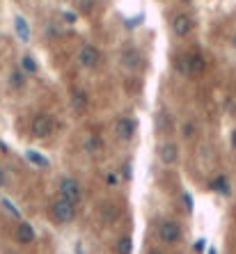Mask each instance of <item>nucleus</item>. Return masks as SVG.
I'll return each mask as SVG.
<instances>
[{"label":"nucleus","mask_w":236,"mask_h":254,"mask_svg":"<svg viewBox=\"0 0 236 254\" xmlns=\"http://www.w3.org/2000/svg\"><path fill=\"white\" fill-rule=\"evenodd\" d=\"M174 67L181 76H200L206 71V60H204L202 53H186V55H179Z\"/></svg>","instance_id":"nucleus-1"},{"label":"nucleus","mask_w":236,"mask_h":254,"mask_svg":"<svg viewBox=\"0 0 236 254\" xmlns=\"http://www.w3.org/2000/svg\"><path fill=\"white\" fill-rule=\"evenodd\" d=\"M53 131H55V119L48 113H37L30 121V135L34 140H46L53 135Z\"/></svg>","instance_id":"nucleus-2"},{"label":"nucleus","mask_w":236,"mask_h":254,"mask_svg":"<svg viewBox=\"0 0 236 254\" xmlns=\"http://www.w3.org/2000/svg\"><path fill=\"white\" fill-rule=\"evenodd\" d=\"M78 204H73V201L65 199V197H58V199H53L51 204V218L58 225H69V222L76 218V211H78Z\"/></svg>","instance_id":"nucleus-3"},{"label":"nucleus","mask_w":236,"mask_h":254,"mask_svg":"<svg viewBox=\"0 0 236 254\" xmlns=\"http://www.w3.org/2000/svg\"><path fill=\"white\" fill-rule=\"evenodd\" d=\"M58 195L69 201H73V204H80L85 193H83V186H80L73 176H62V179L58 181Z\"/></svg>","instance_id":"nucleus-4"},{"label":"nucleus","mask_w":236,"mask_h":254,"mask_svg":"<svg viewBox=\"0 0 236 254\" xmlns=\"http://www.w3.org/2000/svg\"><path fill=\"white\" fill-rule=\"evenodd\" d=\"M172 32L177 34L179 39H186L193 30H195V21H193V16L186 12H177L174 16H172Z\"/></svg>","instance_id":"nucleus-5"},{"label":"nucleus","mask_w":236,"mask_h":254,"mask_svg":"<svg viewBox=\"0 0 236 254\" xmlns=\"http://www.w3.org/2000/svg\"><path fill=\"white\" fill-rule=\"evenodd\" d=\"M158 238L161 243L165 245H174V243L181 241V227H179V222L174 220H163L158 225Z\"/></svg>","instance_id":"nucleus-6"},{"label":"nucleus","mask_w":236,"mask_h":254,"mask_svg":"<svg viewBox=\"0 0 236 254\" xmlns=\"http://www.w3.org/2000/svg\"><path fill=\"white\" fill-rule=\"evenodd\" d=\"M78 62L83 69H97L101 64V51L94 44H83L78 51Z\"/></svg>","instance_id":"nucleus-7"},{"label":"nucleus","mask_w":236,"mask_h":254,"mask_svg":"<svg viewBox=\"0 0 236 254\" xmlns=\"http://www.w3.org/2000/svg\"><path fill=\"white\" fill-rule=\"evenodd\" d=\"M115 135H117V140L122 142H131L133 135H135V119L131 117H117L115 119Z\"/></svg>","instance_id":"nucleus-8"},{"label":"nucleus","mask_w":236,"mask_h":254,"mask_svg":"<svg viewBox=\"0 0 236 254\" xmlns=\"http://www.w3.org/2000/svg\"><path fill=\"white\" fill-rule=\"evenodd\" d=\"M158 158L165 163V165H174L179 161V147L174 142H163L158 147Z\"/></svg>","instance_id":"nucleus-9"},{"label":"nucleus","mask_w":236,"mask_h":254,"mask_svg":"<svg viewBox=\"0 0 236 254\" xmlns=\"http://www.w3.org/2000/svg\"><path fill=\"white\" fill-rule=\"evenodd\" d=\"M16 241L21 245H30L34 241V227L30 222H19L16 225Z\"/></svg>","instance_id":"nucleus-10"},{"label":"nucleus","mask_w":236,"mask_h":254,"mask_svg":"<svg viewBox=\"0 0 236 254\" xmlns=\"http://www.w3.org/2000/svg\"><path fill=\"white\" fill-rule=\"evenodd\" d=\"M71 106L76 108V113H83V110H87V108H90V94H87L85 89L76 87V89L71 92Z\"/></svg>","instance_id":"nucleus-11"},{"label":"nucleus","mask_w":236,"mask_h":254,"mask_svg":"<svg viewBox=\"0 0 236 254\" xmlns=\"http://www.w3.org/2000/svg\"><path fill=\"white\" fill-rule=\"evenodd\" d=\"M101 149H103V140H101V135H97V133L87 135V140H85V154H90V156L101 154Z\"/></svg>","instance_id":"nucleus-12"},{"label":"nucleus","mask_w":236,"mask_h":254,"mask_svg":"<svg viewBox=\"0 0 236 254\" xmlns=\"http://www.w3.org/2000/svg\"><path fill=\"white\" fill-rule=\"evenodd\" d=\"M26 78H28L26 71H23L21 67H16L12 74H9V85H12L14 89H23V87H26V83H28Z\"/></svg>","instance_id":"nucleus-13"},{"label":"nucleus","mask_w":236,"mask_h":254,"mask_svg":"<svg viewBox=\"0 0 236 254\" xmlns=\"http://www.w3.org/2000/svg\"><path fill=\"white\" fill-rule=\"evenodd\" d=\"M122 62H124V67H129V69H138L142 57H140L138 51H124V53H122Z\"/></svg>","instance_id":"nucleus-14"},{"label":"nucleus","mask_w":236,"mask_h":254,"mask_svg":"<svg viewBox=\"0 0 236 254\" xmlns=\"http://www.w3.org/2000/svg\"><path fill=\"white\" fill-rule=\"evenodd\" d=\"M115 252L117 254H131L133 252V238L131 236H122L115 243Z\"/></svg>","instance_id":"nucleus-15"},{"label":"nucleus","mask_w":236,"mask_h":254,"mask_svg":"<svg viewBox=\"0 0 236 254\" xmlns=\"http://www.w3.org/2000/svg\"><path fill=\"white\" fill-rule=\"evenodd\" d=\"M21 69L26 71V74H37L39 71V64L34 62V57L33 55H21Z\"/></svg>","instance_id":"nucleus-16"},{"label":"nucleus","mask_w":236,"mask_h":254,"mask_svg":"<svg viewBox=\"0 0 236 254\" xmlns=\"http://www.w3.org/2000/svg\"><path fill=\"white\" fill-rule=\"evenodd\" d=\"M211 188H213L216 193H220V195H227V193H230V183H227V176H216V179H213V183H211Z\"/></svg>","instance_id":"nucleus-17"},{"label":"nucleus","mask_w":236,"mask_h":254,"mask_svg":"<svg viewBox=\"0 0 236 254\" xmlns=\"http://www.w3.org/2000/svg\"><path fill=\"white\" fill-rule=\"evenodd\" d=\"M16 32H19V37L23 41L30 39V30H28V21L23 19V16H16Z\"/></svg>","instance_id":"nucleus-18"},{"label":"nucleus","mask_w":236,"mask_h":254,"mask_svg":"<svg viewBox=\"0 0 236 254\" xmlns=\"http://www.w3.org/2000/svg\"><path fill=\"white\" fill-rule=\"evenodd\" d=\"M105 183H108L110 188H115V186L122 183V176H119L117 172H108V174H105Z\"/></svg>","instance_id":"nucleus-19"},{"label":"nucleus","mask_w":236,"mask_h":254,"mask_svg":"<svg viewBox=\"0 0 236 254\" xmlns=\"http://www.w3.org/2000/svg\"><path fill=\"white\" fill-rule=\"evenodd\" d=\"M28 158L34 163V165H41V168H48V161L46 158H41V156H37V151H28Z\"/></svg>","instance_id":"nucleus-20"},{"label":"nucleus","mask_w":236,"mask_h":254,"mask_svg":"<svg viewBox=\"0 0 236 254\" xmlns=\"http://www.w3.org/2000/svg\"><path fill=\"white\" fill-rule=\"evenodd\" d=\"M119 218V211H117V206H105V222H112V220H117Z\"/></svg>","instance_id":"nucleus-21"},{"label":"nucleus","mask_w":236,"mask_h":254,"mask_svg":"<svg viewBox=\"0 0 236 254\" xmlns=\"http://www.w3.org/2000/svg\"><path fill=\"white\" fill-rule=\"evenodd\" d=\"M181 133H184V138H193V135H195V124H193V121H186L184 126H181Z\"/></svg>","instance_id":"nucleus-22"},{"label":"nucleus","mask_w":236,"mask_h":254,"mask_svg":"<svg viewBox=\"0 0 236 254\" xmlns=\"http://www.w3.org/2000/svg\"><path fill=\"white\" fill-rule=\"evenodd\" d=\"M92 5H94V2H92V0H80V12H92Z\"/></svg>","instance_id":"nucleus-23"},{"label":"nucleus","mask_w":236,"mask_h":254,"mask_svg":"<svg viewBox=\"0 0 236 254\" xmlns=\"http://www.w3.org/2000/svg\"><path fill=\"white\" fill-rule=\"evenodd\" d=\"M122 179H131V165H129V163L122 168Z\"/></svg>","instance_id":"nucleus-24"},{"label":"nucleus","mask_w":236,"mask_h":254,"mask_svg":"<svg viewBox=\"0 0 236 254\" xmlns=\"http://www.w3.org/2000/svg\"><path fill=\"white\" fill-rule=\"evenodd\" d=\"M5 181H7V176H5V168L0 165V186H5Z\"/></svg>","instance_id":"nucleus-25"},{"label":"nucleus","mask_w":236,"mask_h":254,"mask_svg":"<svg viewBox=\"0 0 236 254\" xmlns=\"http://www.w3.org/2000/svg\"><path fill=\"white\" fill-rule=\"evenodd\" d=\"M195 250H197V252H202V250H204V241H197V245H195Z\"/></svg>","instance_id":"nucleus-26"},{"label":"nucleus","mask_w":236,"mask_h":254,"mask_svg":"<svg viewBox=\"0 0 236 254\" xmlns=\"http://www.w3.org/2000/svg\"><path fill=\"white\" fill-rule=\"evenodd\" d=\"M232 147L236 149V131H234V135H232Z\"/></svg>","instance_id":"nucleus-27"},{"label":"nucleus","mask_w":236,"mask_h":254,"mask_svg":"<svg viewBox=\"0 0 236 254\" xmlns=\"http://www.w3.org/2000/svg\"><path fill=\"white\" fill-rule=\"evenodd\" d=\"M232 46H234V48H236V32H234V34H232Z\"/></svg>","instance_id":"nucleus-28"},{"label":"nucleus","mask_w":236,"mask_h":254,"mask_svg":"<svg viewBox=\"0 0 236 254\" xmlns=\"http://www.w3.org/2000/svg\"><path fill=\"white\" fill-rule=\"evenodd\" d=\"M149 254H163V252H161V250H151Z\"/></svg>","instance_id":"nucleus-29"},{"label":"nucleus","mask_w":236,"mask_h":254,"mask_svg":"<svg viewBox=\"0 0 236 254\" xmlns=\"http://www.w3.org/2000/svg\"><path fill=\"white\" fill-rule=\"evenodd\" d=\"M209 254H216V250H211V252H209Z\"/></svg>","instance_id":"nucleus-30"},{"label":"nucleus","mask_w":236,"mask_h":254,"mask_svg":"<svg viewBox=\"0 0 236 254\" xmlns=\"http://www.w3.org/2000/svg\"><path fill=\"white\" fill-rule=\"evenodd\" d=\"M5 254H16V252H5Z\"/></svg>","instance_id":"nucleus-31"},{"label":"nucleus","mask_w":236,"mask_h":254,"mask_svg":"<svg viewBox=\"0 0 236 254\" xmlns=\"http://www.w3.org/2000/svg\"><path fill=\"white\" fill-rule=\"evenodd\" d=\"M186 2H188V0H186Z\"/></svg>","instance_id":"nucleus-32"}]
</instances>
